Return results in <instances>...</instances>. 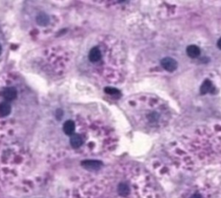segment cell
Returning a JSON list of instances; mask_svg holds the SVG:
<instances>
[{"mask_svg": "<svg viewBox=\"0 0 221 198\" xmlns=\"http://www.w3.org/2000/svg\"><path fill=\"white\" fill-rule=\"evenodd\" d=\"M163 67L169 72H173L177 68V62L175 59L171 57H165L162 60Z\"/></svg>", "mask_w": 221, "mask_h": 198, "instance_id": "cell-1", "label": "cell"}, {"mask_svg": "<svg viewBox=\"0 0 221 198\" xmlns=\"http://www.w3.org/2000/svg\"><path fill=\"white\" fill-rule=\"evenodd\" d=\"M2 95H3V97H4L5 100L11 101V100H13L17 97V89H15V88H5V89L3 90Z\"/></svg>", "mask_w": 221, "mask_h": 198, "instance_id": "cell-2", "label": "cell"}, {"mask_svg": "<svg viewBox=\"0 0 221 198\" xmlns=\"http://www.w3.org/2000/svg\"><path fill=\"white\" fill-rule=\"evenodd\" d=\"M82 165L87 169H98L101 167L102 163L101 162L96 160H87L84 161L82 163Z\"/></svg>", "mask_w": 221, "mask_h": 198, "instance_id": "cell-3", "label": "cell"}, {"mask_svg": "<svg viewBox=\"0 0 221 198\" xmlns=\"http://www.w3.org/2000/svg\"><path fill=\"white\" fill-rule=\"evenodd\" d=\"M101 58V52L98 48H92L89 53V60L92 62H96Z\"/></svg>", "mask_w": 221, "mask_h": 198, "instance_id": "cell-4", "label": "cell"}, {"mask_svg": "<svg viewBox=\"0 0 221 198\" xmlns=\"http://www.w3.org/2000/svg\"><path fill=\"white\" fill-rule=\"evenodd\" d=\"M186 54H188V56H190L192 58H196L200 55V49L195 46V45H191V46H188L186 49Z\"/></svg>", "mask_w": 221, "mask_h": 198, "instance_id": "cell-5", "label": "cell"}, {"mask_svg": "<svg viewBox=\"0 0 221 198\" xmlns=\"http://www.w3.org/2000/svg\"><path fill=\"white\" fill-rule=\"evenodd\" d=\"M11 107L9 103L3 102L0 104V116L2 117H6L11 114Z\"/></svg>", "mask_w": 221, "mask_h": 198, "instance_id": "cell-6", "label": "cell"}, {"mask_svg": "<svg viewBox=\"0 0 221 198\" xmlns=\"http://www.w3.org/2000/svg\"><path fill=\"white\" fill-rule=\"evenodd\" d=\"M82 143H83V139L78 134L73 135L70 138V144L74 148H79L82 145Z\"/></svg>", "mask_w": 221, "mask_h": 198, "instance_id": "cell-7", "label": "cell"}, {"mask_svg": "<svg viewBox=\"0 0 221 198\" xmlns=\"http://www.w3.org/2000/svg\"><path fill=\"white\" fill-rule=\"evenodd\" d=\"M75 129V125L74 123L72 121V120H68L67 121L64 126H63V131H64V132L68 135H70L74 132Z\"/></svg>", "mask_w": 221, "mask_h": 198, "instance_id": "cell-8", "label": "cell"}, {"mask_svg": "<svg viewBox=\"0 0 221 198\" xmlns=\"http://www.w3.org/2000/svg\"><path fill=\"white\" fill-rule=\"evenodd\" d=\"M49 22V18L46 14H39L37 17V23L41 26H46Z\"/></svg>", "mask_w": 221, "mask_h": 198, "instance_id": "cell-9", "label": "cell"}, {"mask_svg": "<svg viewBox=\"0 0 221 198\" xmlns=\"http://www.w3.org/2000/svg\"><path fill=\"white\" fill-rule=\"evenodd\" d=\"M117 191L119 193L120 195L122 196H126L128 195L129 192H130V189H129V186L127 184L125 183H120L118 188H117Z\"/></svg>", "mask_w": 221, "mask_h": 198, "instance_id": "cell-10", "label": "cell"}, {"mask_svg": "<svg viewBox=\"0 0 221 198\" xmlns=\"http://www.w3.org/2000/svg\"><path fill=\"white\" fill-rule=\"evenodd\" d=\"M212 83H211V81H209V80H206L203 84H202V86H201V88H200V93L202 94H207V93H209L211 90H212Z\"/></svg>", "mask_w": 221, "mask_h": 198, "instance_id": "cell-11", "label": "cell"}, {"mask_svg": "<svg viewBox=\"0 0 221 198\" xmlns=\"http://www.w3.org/2000/svg\"><path fill=\"white\" fill-rule=\"evenodd\" d=\"M105 91H106V93H107L109 94H119V91L117 89H115L112 88H106Z\"/></svg>", "mask_w": 221, "mask_h": 198, "instance_id": "cell-12", "label": "cell"}, {"mask_svg": "<svg viewBox=\"0 0 221 198\" xmlns=\"http://www.w3.org/2000/svg\"><path fill=\"white\" fill-rule=\"evenodd\" d=\"M149 120L150 121H156L157 120H158V115H157L156 114H155V112H154V114H151L149 116Z\"/></svg>", "mask_w": 221, "mask_h": 198, "instance_id": "cell-13", "label": "cell"}, {"mask_svg": "<svg viewBox=\"0 0 221 198\" xmlns=\"http://www.w3.org/2000/svg\"><path fill=\"white\" fill-rule=\"evenodd\" d=\"M191 198H201V196H200L199 194H195V195H192V196H191Z\"/></svg>", "mask_w": 221, "mask_h": 198, "instance_id": "cell-14", "label": "cell"}, {"mask_svg": "<svg viewBox=\"0 0 221 198\" xmlns=\"http://www.w3.org/2000/svg\"><path fill=\"white\" fill-rule=\"evenodd\" d=\"M218 47L221 49V38L218 41Z\"/></svg>", "mask_w": 221, "mask_h": 198, "instance_id": "cell-15", "label": "cell"}, {"mask_svg": "<svg viewBox=\"0 0 221 198\" xmlns=\"http://www.w3.org/2000/svg\"><path fill=\"white\" fill-rule=\"evenodd\" d=\"M1 51H2V48H1V45H0V54H1Z\"/></svg>", "mask_w": 221, "mask_h": 198, "instance_id": "cell-16", "label": "cell"}]
</instances>
